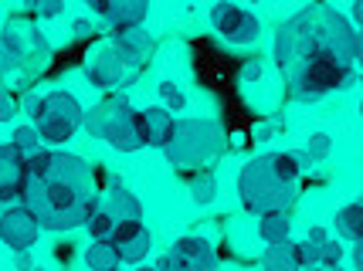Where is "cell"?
Wrapping results in <instances>:
<instances>
[{
    "label": "cell",
    "instance_id": "d4e9b609",
    "mask_svg": "<svg viewBox=\"0 0 363 271\" xmlns=\"http://www.w3.org/2000/svg\"><path fill=\"white\" fill-rule=\"evenodd\" d=\"M157 98H160V105H163L167 112H170V109H184V105H187V92H184L177 81H160Z\"/></svg>",
    "mask_w": 363,
    "mask_h": 271
},
{
    "label": "cell",
    "instance_id": "8992f818",
    "mask_svg": "<svg viewBox=\"0 0 363 271\" xmlns=\"http://www.w3.org/2000/svg\"><path fill=\"white\" fill-rule=\"evenodd\" d=\"M31 126L38 129V136L51 146H62L68 139H75V132L85 122V109L75 96L68 92H48L38 98V105L31 112Z\"/></svg>",
    "mask_w": 363,
    "mask_h": 271
},
{
    "label": "cell",
    "instance_id": "7c38bea8",
    "mask_svg": "<svg viewBox=\"0 0 363 271\" xmlns=\"http://www.w3.org/2000/svg\"><path fill=\"white\" fill-rule=\"evenodd\" d=\"M28 183V160L11 146H0V204H17Z\"/></svg>",
    "mask_w": 363,
    "mask_h": 271
},
{
    "label": "cell",
    "instance_id": "f546056e",
    "mask_svg": "<svg viewBox=\"0 0 363 271\" xmlns=\"http://www.w3.org/2000/svg\"><path fill=\"white\" fill-rule=\"evenodd\" d=\"M353 24H360V31H363V0H353Z\"/></svg>",
    "mask_w": 363,
    "mask_h": 271
},
{
    "label": "cell",
    "instance_id": "ba28073f",
    "mask_svg": "<svg viewBox=\"0 0 363 271\" xmlns=\"http://www.w3.org/2000/svg\"><path fill=\"white\" fill-rule=\"evenodd\" d=\"M211 24H214V31L221 34L224 41H231V45H255L258 34H262L258 17H255L252 11H245L241 4H231V0L214 4Z\"/></svg>",
    "mask_w": 363,
    "mask_h": 271
},
{
    "label": "cell",
    "instance_id": "9a60e30c",
    "mask_svg": "<svg viewBox=\"0 0 363 271\" xmlns=\"http://www.w3.org/2000/svg\"><path fill=\"white\" fill-rule=\"evenodd\" d=\"M302 248H306V255H309V265H319V268H336L340 261H343V244L340 241H333L323 227H313L306 241H302Z\"/></svg>",
    "mask_w": 363,
    "mask_h": 271
},
{
    "label": "cell",
    "instance_id": "f1b7e54d",
    "mask_svg": "<svg viewBox=\"0 0 363 271\" xmlns=\"http://www.w3.org/2000/svg\"><path fill=\"white\" fill-rule=\"evenodd\" d=\"M353 265L357 271H363V241H353Z\"/></svg>",
    "mask_w": 363,
    "mask_h": 271
},
{
    "label": "cell",
    "instance_id": "9c48e42d",
    "mask_svg": "<svg viewBox=\"0 0 363 271\" xmlns=\"http://www.w3.org/2000/svg\"><path fill=\"white\" fill-rule=\"evenodd\" d=\"M160 271H214L218 268V251L204 238H180L160 258Z\"/></svg>",
    "mask_w": 363,
    "mask_h": 271
},
{
    "label": "cell",
    "instance_id": "30bf717a",
    "mask_svg": "<svg viewBox=\"0 0 363 271\" xmlns=\"http://www.w3.org/2000/svg\"><path fill=\"white\" fill-rule=\"evenodd\" d=\"M38 234H41V224L34 221L21 204H7L4 214H0V241L17 251V255H28L34 244H38Z\"/></svg>",
    "mask_w": 363,
    "mask_h": 271
},
{
    "label": "cell",
    "instance_id": "52a82bcc",
    "mask_svg": "<svg viewBox=\"0 0 363 271\" xmlns=\"http://www.w3.org/2000/svg\"><path fill=\"white\" fill-rule=\"evenodd\" d=\"M140 68L143 62L129 58L112 38L109 41H99V45H92L85 51V71H89V79L99 88H123V85H129L140 75Z\"/></svg>",
    "mask_w": 363,
    "mask_h": 271
},
{
    "label": "cell",
    "instance_id": "5b68a950",
    "mask_svg": "<svg viewBox=\"0 0 363 271\" xmlns=\"http://www.w3.org/2000/svg\"><path fill=\"white\" fill-rule=\"evenodd\" d=\"M92 136H99L102 143H109L119 153H136L143 149V129H140V112L126 105L123 98H109L102 105H95L92 112H85V122Z\"/></svg>",
    "mask_w": 363,
    "mask_h": 271
},
{
    "label": "cell",
    "instance_id": "7a4b0ae2",
    "mask_svg": "<svg viewBox=\"0 0 363 271\" xmlns=\"http://www.w3.org/2000/svg\"><path fill=\"white\" fill-rule=\"evenodd\" d=\"M95 176L92 166L72 156V153H55L51 173L45 180H31L21 190V207L41 224V231H75L85 227L89 214L95 207Z\"/></svg>",
    "mask_w": 363,
    "mask_h": 271
},
{
    "label": "cell",
    "instance_id": "ac0fdd59",
    "mask_svg": "<svg viewBox=\"0 0 363 271\" xmlns=\"http://www.w3.org/2000/svg\"><path fill=\"white\" fill-rule=\"evenodd\" d=\"M112 41H116L119 48L126 51L129 58H136V62H143V64H146V58H150V51H153V34L146 31L143 24L116 28V34H112Z\"/></svg>",
    "mask_w": 363,
    "mask_h": 271
},
{
    "label": "cell",
    "instance_id": "4dcf8cb0",
    "mask_svg": "<svg viewBox=\"0 0 363 271\" xmlns=\"http://www.w3.org/2000/svg\"><path fill=\"white\" fill-rule=\"evenodd\" d=\"M357 62H360V68H363V31L357 34Z\"/></svg>",
    "mask_w": 363,
    "mask_h": 271
},
{
    "label": "cell",
    "instance_id": "7402d4cb",
    "mask_svg": "<svg viewBox=\"0 0 363 271\" xmlns=\"http://www.w3.org/2000/svg\"><path fill=\"white\" fill-rule=\"evenodd\" d=\"M45 139H41V136H38V129L34 126H17L14 132H11V149H14L17 156H24V160H31L34 153H41V149H45Z\"/></svg>",
    "mask_w": 363,
    "mask_h": 271
},
{
    "label": "cell",
    "instance_id": "277c9868",
    "mask_svg": "<svg viewBox=\"0 0 363 271\" xmlns=\"http://www.w3.org/2000/svg\"><path fill=\"white\" fill-rule=\"evenodd\" d=\"M224 149H228V139L214 119H180L174 126L170 143L163 146L167 160L180 170H194V173L211 170V163H218Z\"/></svg>",
    "mask_w": 363,
    "mask_h": 271
},
{
    "label": "cell",
    "instance_id": "6da1fadb",
    "mask_svg": "<svg viewBox=\"0 0 363 271\" xmlns=\"http://www.w3.org/2000/svg\"><path fill=\"white\" fill-rule=\"evenodd\" d=\"M275 58L285 71L289 96L309 102L353 79L357 31L350 28V17L316 4L279 28Z\"/></svg>",
    "mask_w": 363,
    "mask_h": 271
},
{
    "label": "cell",
    "instance_id": "603a6c76",
    "mask_svg": "<svg viewBox=\"0 0 363 271\" xmlns=\"http://www.w3.org/2000/svg\"><path fill=\"white\" fill-rule=\"evenodd\" d=\"M190 197H194V204H201V207H207V204L218 197V180H214L211 170H201V173L190 180Z\"/></svg>",
    "mask_w": 363,
    "mask_h": 271
},
{
    "label": "cell",
    "instance_id": "8fae6325",
    "mask_svg": "<svg viewBox=\"0 0 363 271\" xmlns=\"http://www.w3.org/2000/svg\"><path fill=\"white\" fill-rule=\"evenodd\" d=\"M109 241L119 255V265H143L153 251V238L143 221H119Z\"/></svg>",
    "mask_w": 363,
    "mask_h": 271
},
{
    "label": "cell",
    "instance_id": "4316f807",
    "mask_svg": "<svg viewBox=\"0 0 363 271\" xmlns=\"http://www.w3.org/2000/svg\"><path fill=\"white\" fill-rule=\"evenodd\" d=\"M21 115V96L11 88H0V122H11Z\"/></svg>",
    "mask_w": 363,
    "mask_h": 271
},
{
    "label": "cell",
    "instance_id": "4fadbf2b",
    "mask_svg": "<svg viewBox=\"0 0 363 271\" xmlns=\"http://www.w3.org/2000/svg\"><path fill=\"white\" fill-rule=\"evenodd\" d=\"M95 204L102 210H109L116 221H143V204L133 190H126L123 183H109L106 190L95 193Z\"/></svg>",
    "mask_w": 363,
    "mask_h": 271
},
{
    "label": "cell",
    "instance_id": "e575fe53",
    "mask_svg": "<svg viewBox=\"0 0 363 271\" xmlns=\"http://www.w3.org/2000/svg\"><path fill=\"white\" fill-rule=\"evenodd\" d=\"M112 271H119V268H112Z\"/></svg>",
    "mask_w": 363,
    "mask_h": 271
},
{
    "label": "cell",
    "instance_id": "44dd1931",
    "mask_svg": "<svg viewBox=\"0 0 363 271\" xmlns=\"http://www.w3.org/2000/svg\"><path fill=\"white\" fill-rule=\"evenodd\" d=\"M85 268L89 271H112L119 268V255L112 248V241H92L85 248Z\"/></svg>",
    "mask_w": 363,
    "mask_h": 271
},
{
    "label": "cell",
    "instance_id": "83f0119b",
    "mask_svg": "<svg viewBox=\"0 0 363 271\" xmlns=\"http://www.w3.org/2000/svg\"><path fill=\"white\" fill-rule=\"evenodd\" d=\"M330 146H333V139L326 132H316V136H313V153H326Z\"/></svg>",
    "mask_w": 363,
    "mask_h": 271
},
{
    "label": "cell",
    "instance_id": "cb8c5ba5",
    "mask_svg": "<svg viewBox=\"0 0 363 271\" xmlns=\"http://www.w3.org/2000/svg\"><path fill=\"white\" fill-rule=\"evenodd\" d=\"M116 217H112L109 210H102L99 204L92 207V214H89V221H85V227H89V234H92V241H109L112 231H116Z\"/></svg>",
    "mask_w": 363,
    "mask_h": 271
},
{
    "label": "cell",
    "instance_id": "484cf974",
    "mask_svg": "<svg viewBox=\"0 0 363 271\" xmlns=\"http://www.w3.org/2000/svg\"><path fill=\"white\" fill-rule=\"evenodd\" d=\"M65 11V0H28V14L38 21H51Z\"/></svg>",
    "mask_w": 363,
    "mask_h": 271
},
{
    "label": "cell",
    "instance_id": "3957f363",
    "mask_svg": "<svg viewBox=\"0 0 363 271\" xmlns=\"http://www.w3.org/2000/svg\"><path fill=\"white\" fill-rule=\"evenodd\" d=\"M299 190V160L296 153H269L255 156L238 173V193L241 207L248 214H269V210H289Z\"/></svg>",
    "mask_w": 363,
    "mask_h": 271
},
{
    "label": "cell",
    "instance_id": "5bb4252c",
    "mask_svg": "<svg viewBox=\"0 0 363 271\" xmlns=\"http://www.w3.org/2000/svg\"><path fill=\"white\" fill-rule=\"evenodd\" d=\"M174 126L177 119L170 112L163 109V105H153V109H143L140 112V129H143V143L153 146V149H163V146L170 143V136H174Z\"/></svg>",
    "mask_w": 363,
    "mask_h": 271
},
{
    "label": "cell",
    "instance_id": "d6986e66",
    "mask_svg": "<svg viewBox=\"0 0 363 271\" xmlns=\"http://www.w3.org/2000/svg\"><path fill=\"white\" fill-rule=\"evenodd\" d=\"M258 234L265 244H285L289 234H292V217L289 210H269L258 217Z\"/></svg>",
    "mask_w": 363,
    "mask_h": 271
},
{
    "label": "cell",
    "instance_id": "e0dca14e",
    "mask_svg": "<svg viewBox=\"0 0 363 271\" xmlns=\"http://www.w3.org/2000/svg\"><path fill=\"white\" fill-rule=\"evenodd\" d=\"M309 268V255L302 244H269L265 251V271H299Z\"/></svg>",
    "mask_w": 363,
    "mask_h": 271
},
{
    "label": "cell",
    "instance_id": "ffe728a7",
    "mask_svg": "<svg viewBox=\"0 0 363 271\" xmlns=\"http://www.w3.org/2000/svg\"><path fill=\"white\" fill-rule=\"evenodd\" d=\"M336 231L350 241H363V200H353L336 210Z\"/></svg>",
    "mask_w": 363,
    "mask_h": 271
},
{
    "label": "cell",
    "instance_id": "d6a6232c",
    "mask_svg": "<svg viewBox=\"0 0 363 271\" xmlns=\"http://www.w3.org/2000/svg\"><path fill=\"white\" fill-rule=\"evenodd\" d=\"M136 271H160V268H146V265H140V268H136Z\"/></svg>",
    "mask_w": 363,
    "mask_h": 271
},
{
    "label": "cell",
    "instance_id": "2e32d148",
    "mask_svg": "<svg viewBox=\"0 0 363 271\" xmlns=\"http://www.w3.org/2000/svg\"><path fill=\"white\" fill-rule=\"evenodd\" d=\"M146 11H150V0H102V21H109L112 28L143 24Z\"/></svg>",
    "mask_w": 363,
    "mask_h": 271
},
{
    "label": "cell",
    "instance_id": "1f68e13d",
    "mask_svg": "<svg viewBox=\"0 0 363 271\" xmlns=\"http://www.w3.org/2000/svg\"><path fill=\"white\" fill-rule=\"evenodd\" d=\"M85 4H89V7H92V11H95V14L102 17V0H85Z\"/></svg>",
    "mask_w": 363,
    "mask_h": 271
},
{
    "label": "cell",
    "instance_id": "836d02e7",
    "mask_svg": "<svg viewBox=\"0 0 363 271\" xmlns=\"http://www.w3.org/2000/svg\"><path fill=\"white\" fill-rule=\"evenodd\" d=\"M360 112H363V98H360Z\"/></svg>",
    "mask_w": 363,
    "mask_h": 271
}]
</instances>
